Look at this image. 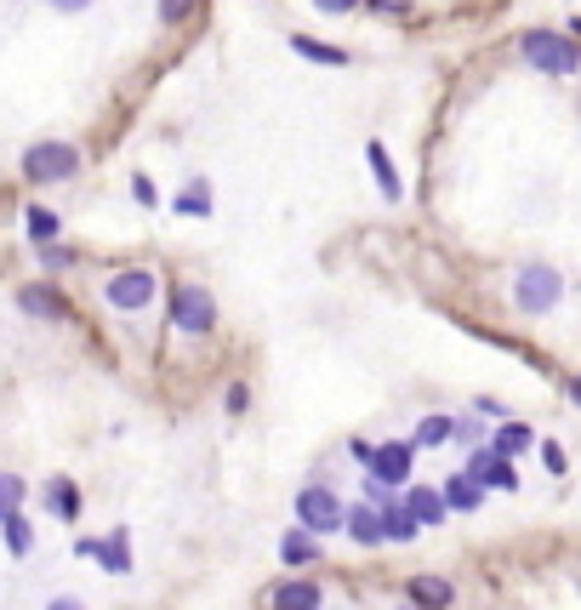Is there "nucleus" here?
Instances as JSON below:
<instances>
[{"label": "nucleus", "mask_w": 581, "mask_h": 610, "mask_svg": "<svg viewBox=\"0 0 581 610\" xmlns=\"http://www.w3.org/2000/svg\"><path fill=\"white\" fill-rule=\"evenodd\" d=\"M383 531H388V548H410V542L422 536L417 514H410V507H405V491L383 502Z\"/></svg>", "instance_id": "a211bd4d"}, {"label": "nucleus", "mask_w": 581, "mask_h": 610, "mask_svg": "<svg viewBox=\"0 0 581 610\" xmlns=\"http://www.w3.org/2000/svg\"><path fill=\"white\" fill-rule=\"evenodd\" d=\"M171 212H177V217H212V189H205V183H189V194L171 200Z\"/></svg>", "instance_id": "393cba45"}, {"label": "nucleus", "mask_w": 581, "mask_h": 610, "mask_svg": "<svg viewBox=\"0 0 581 610\" xmlns=\"http://www.w3.org/2000/svg\"><path fill=\"white\" fill-rule=\"evenodd\" d=\"M23 228H29V240H34V246H57L63 217H57L52 206H29V212H23Z\"/></svg>", "instance_id": "5701e85b"}, {"label": "nucleus", "mask_w": 581, "mask_h": 610, "mask_svg": "<svg viewBox=\"0 0 581 610\" xmlns=\"http://www.w3.org/2000/svg\"><path fill=\"white\" fill-rule=\"evenodd\" d=\"M559 297H564V280H559L553 263H525L519 280H513V302H519V314H530V320L536 314H553Z\"/></svg>", "instance_id": "f03ea898"}, {"label": "nucleus", "mask_w": 581, "mask_h": 610, "mask_svg": "<svg viewBox=\"0 0 581 610\" xmlns=\"http://www.w3.org/2000/svg\"><path fill=\"white\" fill-rule=\"evenodd\" d=\"M456 428H462V417H451V411H428L410 439H417L422 451H444V446H456Z\"/></svg>", "instance_id": "aec40b11"}, {"label": "nucleus", "mask_w": 581, "mask_h": 610, "mask_svg": "<svg viewBox=\"0 0 581 610\" xmlns=\"http://www.w3.org/2000/svg\"><path fill=\"white\" fill-rule=\"evenodd\" d=\"M491 446H496L502 457H513V462H519L525 451H536V446H541V439H536V428H530V422L507 417V422H496V428H491Z\"/></svg>", "instance_id": "6ab92c4d"}, {"label": "nucleus", "mask_w": 581, "mask_h": 610, "mask_svg": "<svg viewBox=\"0 0 581 610\" xmlns=\"http://www.w3.org/2000/svg\"><path fill=\"white\" fill-rule=\"evenodd\" d=\"M80 257L75 252H68V246H41V268H46V275H63V268H75Z\"/></svg>", "instance_id": "cd10ccee"}, {"label": "nucleus", "mask_w": 581, "mask_h": 610, "mask_svg": "<svg viewBox=\"0 0 581 610\" xmlns=\"http://www.w3.org/2000/svg\"><path fill=\"white\" fill-rule=\"evenodd\" d=\"M75 554L92 559V565H103L109 576H131V531L115 525L109 536H80V542H75Z\"/></svg>", "instance_id": "1a4fd4ad"}, {"label": "nucleus", "mask_w": 581, "mask_h": 610, "mask_svg": "<svg viewBox=\"0 0 581 610\" xmlns=\"http://www.w3.org/2000/svg\"><path fill=\"white\" fill-rule=\"evenodd\" d=\"M405 507L417 514L422 531H439L444 520H451V507H444V491H439V485H410V491H405Z\"/></svg>", "instance_id": "f3484780"}, {"label": "nucleus", "mask_w": 581, "mask_h": 610, "mask_svg": "<svg viewBox=\"0 0 581 610\" xmlns=\"http://www.w3.org/2000/svg\"><path fill=\"white\" fill-rule=\"evenodd\" d=\"M405 599L417 610H456V582H451V576H439V570H417L405 582Z\"/></svg>", "instance_id": "f8f14e48"}, {"label": "nucleus", "mask_w": 581, "mask_h": 610, "mask_svg": "<svg viewBox=\"0 0 581 610\" xmlns=\"http://www.w3.org/2000/svg\"><path fill=\"white\" fill-rule=\"evenodd\" d=\"M80 172V149L75 143H29L23 149V178L29 183H63V178H75Z\"/></svg>", "instance_id": "423d86ee"}, {"label": "nucleus", "mask_w": 581, "mask_h": 610, "mask_svg": "<svg viewBox=\"0 0 581 610\" xmlns=\"http://www.w3.org/2000/svg\"><path fill=\"white\" fill-rule=\"evenodd\" d=\"M171 331H183V336H212L217 331V297L183 280L177 291H171Z\"/></svg>", "instance_id": "20e7f679"}, {"label": "nucleus", "mask_w": 581, "mask_h": 610, "mask_svg": "<svg viewBox=\"0 0 581 610\" xmlns=\"http://www.w3.org/2000/svg\"><path fill=\"white\" fill-rule=\"evenodd\" d=\"M41 502H46V514L63 520V525H75L86 514V496H80V485L68 480V473H52V480L41 485Z\"/></svg>", "instance_id": "4468645a"}, {"label": "nucleus", "mask_w": 581, "mask_h": 610, "mask_svg": "<svg viewBox=\"0 0 581 610\" xmlns=\"http://www.w3.org/2000/svg\"><path fill=\"white\" fill-rule=\"evenodd\" d=\"M314 7H320V12H331V18H342V12H354L359 0H314Z\"/></svg>", "instance_id": "f704fd0d"}, {"label": "nucleus", "mask_w": 581, "mask_h": 610, "mask_svg": "<svg viewBox=\"0 0 581 610\" xmlns=\"http://www.w3.org/2000/svg\"><path fill=\"white\" fill-rule=\"evenodd\" d=\"M262 610H325L320 576H280V582L262 593Z\"/></svg>", "instance_id": "9d476101"}, {"label": "nucleus", "mask_w": 581, "mask_h": 610, "mask_svg": "<svg viewBox=\"0 0 581 610\" xmlns=\"http://www.w3.org/2000/svg\"><path fill=\"white\" fill-rule=\"evenodd\" d=\"M46 7H57V12H86L92 0H46Z\"/></svg>", "instance_id": "c9c22d12"}, {"label": "nucleus", "mask_w": 581, "mask_h": 610, "mask_svg": "<svg viewBox=\"0 0 581 610\" xmlns=\"http://www.w3.org/2000/svg\"><path fill=\"white\" fill-rule=\"evenodd\" d=\"M23 496H29V485L18 480V473H0V520L23 514Z\"/></svg>", "instance_id": "a878e982"}, {"label": "nucleus", "mask_w": 581, "mask_h": 610, "mask_svg": "<svg viewBox=\"0 0 581 610\" xmlns=\"http://www.w3.org/2000/svg\"><path fill=\"white\" fill-rule=\"evenodd\" d=\"M46 610H80V604H75V599H52Z\"/></svg>", "instance_id": "4c0bfd02"}, {"label": "nucleus", "mask_w": 581, "mask_h": 610, "mask_svg": "<svg viewBox=\"0 0 581 610\" xmlns=\"http://www.w3.org/2000/svg\"><path fill=\"white\" fill-rule=\"evenodd\" d=\"M194 7L200 0H160V23H183V18H194Z\"/></svg>", "instance_id": "7c9ffc66"}, {"label": "nucleus", "mask_w": 581, "mask_h": 610, "mask_svg": "<svg viewBox=\"0 0 581 610\" xmlns=\"http://www.w3.org/2000/svg\"><path fill=\"white\" fill-rule=\"evenodd\" d=\"M417 457H422L417 439H383V446H376V462H370V480H383L388 491H410L417 485L410 480V473H417Z\"/></svg>", "instance_id": "0eeeda50"}, {"label": "nucleus", "mask_w": 581, "mask_h": 610, "mask_svg": "<svg viewBox=\"0 0 581 610\" xmlns=\"http://www.w3.org/2000/svg\"><path fill=\"white\" fill-rule=\"evenodd\" d=\"M131 194H137V206H160V194H154V183H149L143 172L131 178Z\"/></svg>", "instance_id": "473e14b6"}, {"label": "nucleus", "mask_w": 581, "mask_h": 610, "mask_svg": "<svg viewBox=\"0 0 581 610\" xmlns=\"http://www.w3.org/2000/svg\"><path fill=\"white\" fill-rule=\"evenodd\" d=\"M536 451H541V468L553 473V480H564V473H570V457H564V446H559V439H541Z\"/></svg>", "instance_id": "bb28decb"}, {"label": "nucleus", "mask_w": 581, "mask_h": 610, "mask_svg": "<svg viewBox=\"0 0 581 610\" xmlns=\"http://www.w3.org/2000/svg\"><path fill=\"white\" fill-rule=\"evenodd\" d=\"M564 394H570V405H581V371H575V377L564 383Z\"/></svg>", "instance_id": "e433bc0d"}, {"label": "nucleus", "mask_w": 581, "mask_h": 610, "mask_svg": "<svg viewBox=\"0 0 581 610\" xmlns=\"http://www.w3.org/2000/svg\"><path fill=\"white\" fill-rule=\"evenodd\" d=\"M320 559H325V536L302 531V525H291V531L280 536V565H286V570H308V565H320Z\"/></svg>", "instance_id": "2eb2a0df"}, {"label": "nucleus", "mask_w": 581, "mask_h": 610, "mask_svg": "<svg viewBox=\"0 0 581 610\" xmlns=\"http://www.w3.org/2000/svg\"><path fill=\"white\" fill-rule=\"evenodd\" d=\"M462 473H473V480L485 485V491H502V496L519 491V468H513V457H502L496 446L467 451V457H462Z\"/></svg>", "instance_id": "6e6552de"}, {"label": "nucleus", "mask_w": 581, "mask_h": 610, "mask_svg": "<svg viewBox=\"0 0 581 610\" xmlns=\"http://www.w3.org/2000/svg\"><path fill=\"white\" fill-rule=\"evenodd\" d=\"M354 542V548H388V531H383V507L376 502H348V531H342Z\"/></svg>", "instance_id": "ddd939ff"}, {"label": "nucleus", "mask_w": 581, "mask_h": 610, "mask_svg": "<svg viewBox=\"0 0 581 610\" xmlns=\"http://www.w3.org/2000/svg\"><path fill=\"white\" fill-rule=\"evenodd\" d=\"M370 12H383V18H405L410 12V0H365Z\"/></svg>", "instance_id": "72a5a7b5"}, {"label": "nucleus", "mask_w": 581, "mask_h": 610, "mask_svg": "<svg viewBox=\"0 0 581 610\" xmlns=\"http://www.w3.org/2000/svg\"><path fill=\"white\" fill-rule=\"evenodd\" d=\"M365 160H370V172H376V189H383V200H399L405 183H399V172H394L388 149H383V143H365Z\"/></svg>", "instance_id": "4be33fe9"}, {"label": "nucleus", "mask_w": 581, "mask_h": 610, "mask_svg": "<svg viewBox=\"0 0 581 610\" xmlns=\"http://www.w3.org/2000/svg\"><path fill=\"white\" fill-rule=\"evenodd\" d=\"M0 536H7V554H12V559H29V554H34V525H29V514L0 520Z\"/></svg>", "instance_id": "b1692460"}, {"label": "nucleus", "mask_w": 581, "mask_h": 610, "mask_svg": "<svg viewBox=\"0 0 581 610\" xmlns=\"http://www.w3.org/2000/svg\"><path fill=\"white\" fill-rule=\"evenodd\" d=\"M439 491H444V507H451V514H478V507H485V496H491V491L478 485L473 473H462V468H456V473H444V485H439Z\"/></svg>", "instance_id": "dca6fc26"}, {"label": "nucleus", "mask_w": 581, "mask_h": 610, "mask_svg": "<svg viewBox=\"0 0 581 610\" xmlns=\"http://www.w3.org/2000/svg\"><path fill=\"white\" fill-rule=\"evenodd\" d=\"M525 46V63L541 75H581V46L570 35H553V29H530L519 41Z\"/></svg>", "instance_id": "7ed1b4c3"}, {"label": "nucleus", "mask_w": 581, "mask_h": 610, "mask_svg": "<svg viewBox=\"0 0 581 610\" xmlns=\"http://www.w3.org/2000/svg\"><path fill=\"white\" fill-rule=\"evenodd\" d=\"M348 457H354V468H359V473H370V462H376V439L354 434V439H348Z\"/></svg>", "instance_id": "c85d7f7f"}, {"label": "nucleus", "mask_w": 581, "mask_h": 610, "mask_svg": "<svg viewBox=\"0 0 581 610\" xmlns=\"http://www.w3.org/2000/svg\"><path fill=\"white\" fill-rule=\"evenodd\" d=\"M223 405H228V417H246V411H251V388H246V383H228Z\"/></svg>", "instance_id": "c756f323"}, {"label": "nucleus", "mask_w": 581, "mask_h": 610, "mask_svg": "<svg viewBox=\"0 0 581 610\" xmlns=\"http://www.w3.org/2000/svg\"><path fill=\"white\" fill-rule=\"evenodd\" d=\"M291 52L308 63H325V69H348V52L331 46V41H314V35H291Z\"/></svg>", "instance_id": "412c9836"}, {"label": "nucleus", "mask_w": 581, "mask_h": 610, "mask_svg": "<svg viewBox=\"0 0 581 610\" xmlns=\"http://www.w3.org/2000/svg\"><path fill=\"white\" fill-rule=\"evenodd\" d=\"M18 309L29 314V320H52V325H63V320H75V302H68L52 280H34V286H23L18 291Z\"/></svg>", "instance_id": "9b49d317"}, {"label": "nucleus", "mask_w": 581, "mask_h": 610, "mask_svg": "<svg viewBox=\"0 0 581 610\" xmlns=\"http://www.w3.org/2000/svg\"><path fill=\"white\" fill-rule=\"evenodd\" d=\"M394 610H417V604H410V599H399V604H394Z\"/></svg>", "instance_id": "58836bf2"}, {"label": "nucleus", "mask_w": 581, "mask_h": 610, "mask_svg": "<svg viewBox=\"0 0 581 610\" xmlns=\"http://www.w3.org/2000/svg\"><path fill=\"white\" fill-rule=\"evenodd\" d=\"M473 411H478V417H491V422H507V405L491 399V394H478V399H473Z\"/></svg>", "instance_id": "2f4dec72"}, {"label": "nucleus", "mask_w": 581, "mask_h": 610, "mask_svg": "<svg viewBox=\"0 0 581 610\" xmlns=\"http://www.w3.org/2000/svg\"><path fill=\"white\" fill-rule=\"evenodd\" d=\"M160 291V275L154 268H115L109 280H103V302H109L115 314H143Z\"/></svg>", "instance_id": "39448f33"}, {"label": "nucleus", "mask_w": 581, "mask_h": 610, "mask_svg": "<svg viewBox=\"0 0 581 610\" xmlns=\"http://www.w3.org/2000/svg\"><path fill=\"white\" fill-rule=\"evenodd\" d=\"M291 514H297L291 525L314 531V536H336V531H348V502H342L331 485H320V480H308V485L297 491Z\"/></svg>", "instance_id": "f257e3e1"}]
</instances>
